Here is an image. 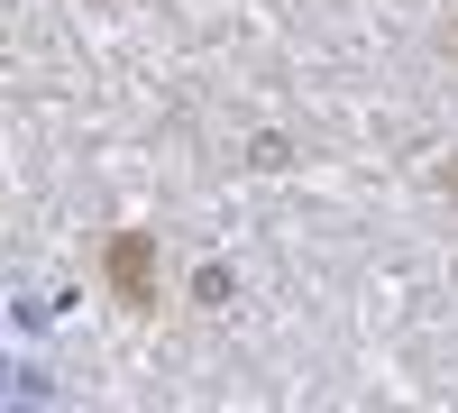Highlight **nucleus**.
Listing matches in <instances>:
<instances>
[{
    "instance_id": "nucleus-1",
    "label": "nucleus",
    "mask_w": 458,
    "mask_h": 413,
    "mask_svg": "<svg viewBox=\"0 0 458 413\" xmlns=\"http://www.w3.org/2000/svg\"><path fill=\"white\" fill-rule=\"evenodd\" d=\"M110 294L120 304H157V248H147V230L110 239Z\"/></svg>"
}]
</instances>
